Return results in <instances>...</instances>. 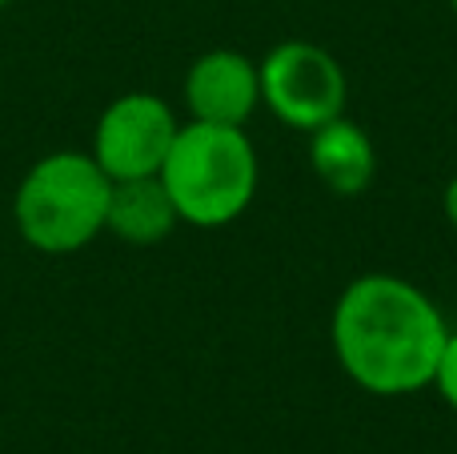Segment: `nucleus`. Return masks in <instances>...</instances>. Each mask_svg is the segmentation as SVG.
<instances>
[{
  "label": "nucleus",
  "instance_id": "nucleus-1",
  "mask_svg": "<svg viewBox=\"0 0 457 454\" xmlns=\"http://www.w3.org/2000/svg\"><path fill=\"white\" fill-rule=\"evenodd\" d=\"M333 354L361 391L402 399L434 386L445 350V318L429 294L394 273H365L349 282L333 306Z\"/></svg>",
  "mask_w": 457,
  "mask_h": 454
},
{
  "label": "nucleus",
  "instance_id": "nucleus-2",
  "mask_svg": "<svg viewBox=\"0 0 457 454\" xmlns=\"http://www.w3.org/2000/svg\"><path fill=\"white\" fill-rule=\"evenodd\" d=\"M161 181L181 222L217 230L249 209L257 193V149L237 125L189 121L177 129V141L161 165Z\"/></svg>",
  "mask_w": 457,
  "mask_h": 454
},
{
  "label": "nucleus",
  "instance_id": "nucleus-3",
  "mask_svg": "<svg viewBox=\"0 0 457 454\" xmlns=\"http://www.w3.org/2000/svg\"><path fill=\"white\" fill-rule=\"evenodd\" d=\"M112 181L93 153L61 149L24 173L12 198L16 233L40 254H77L104 233Z\"/></svg>",
  "mask_w": 457,
  "mask_h": 454
},
{
  "label": "nucleus",
  "instance_id": "nucleus-4",
  "mask_svg": "<svg viewBox=\"0 0 457 454\" xmlns=\"http://www.w3.org/2000/svg\"><path fill=\"white\" fill-rule=\"evenodd\" d=\"M261 105H269L281 125L313 133L325 121L341 117L349 101V80L337 56L313 40H281L257 64Z\"/></svg>",
  "mask_w": 457,
  "mask_h": 454
},
{
  "label": "nucleus",
  "instance_id": "nucleus-5",
  "mask_svg": "<svg viewBox=\"0 0 457 454\" xmlns=\"http://www.w3.org/2000/svg\"><path fill=\"white\" fill-rule=\"evenodd\" d=\"M177 117L157 93H125L101 113L93 133V161L109 181L157 177L177 141Z\"/></svg>",
  "mask_w": 457,
  "mask_h": 454
},
{
  "label": "nucleus",
  "instance_id": "nucleus-6",
  "mask_svg": "<svg viewBox=\"0 0 457 454\" xmlns=\"http://www.w3.org/2000/svg\"><path fill=\"white\" fill-rule=\"evenodd\" d=\"M185 105H189L193 121L245 129V121L261 105L257 64L233 48H213V53L197 56L185 77Z\"/></svg>",
  "mask_w": 457,
  "mask_h": 454
},
{
  "label": "nucleus",
  "instance_id": "nucleus-7",
  "mask_svg": "<svg viewBox=\"0 0 457 454\" xmlns=\"http://www.w3.org/2000/svg\"><path fill=\"white\" fill-rule=\"evenodd\" d=\"M309 161H313V173L321 177V185L337 198L365 193L378 173V153H373L370 133L345 113L309 133Z\"/></svg>",
  "mask_w": 457,
  "mask_h": 454
},
{
  "label": "nucleus",
  "instance_id": "nucleus-8",
  "mask_svg": "<svg viewBox=\"0 0 457 454\" xmlns=\"http://www.w3.org/2000/svg\"><path fill=\"white\" fill-rule=\"evenodd\" d=\"M181 225L177 206L169 198L165 181L157 177H133V181H112L109 222L104 230L129 246H157Z\"/></svg>",
  "mask_w": 457,
  "mask_h": 454
},
{
  "label": "nucleus",
  "instance_id": "nucleus-9",
  "mask_svg": "<svg viewBox=\"0 0 457 454\" xmlns=\"http://www.w3.org/2000/svg\"><path fill=\"white\" fill-rule=\"evenodd\" d=\"M434 386H437V394L457 410V334L445 338V350H442L437 370H434Z\"/></svg>",
  "mask_w": 457,
  "mask_h": 454
},
{
  "label": "nucleus",
  "instance_id": "nucleus-10",
  "mask_svg": "<svg viewBox=\"0 0 457 454\" xmlns=\"http://www.w3.org/2000/svg\"><path fill=\"white\" fill-rule=\"evenodd\" d=\"M442 209H445V222L457 230V173L450 177V185H445V193H442Z\"/></svg>",
  "mask_w": 457,
  "mask_h": 454
},
{
  "label": "nucleus",
  "instance_id": "nucleus-11",
  "mask_svg": "<svg viewBox=\"0 0 457 454\" xmlns=\"http://www.w3.org/2000/svg\"><path fill=\"white\" fill-rule=\"evenodd\" d=\"M8 4H16V0H0V8H8Z\"/></svg>",
  "mask_w": 457,
  "mask_h": 454
},
{
  "label": "nucleus",
  "instance_id": "nucleus-12",
  "mask_svg": "<svg viewBox=\"0 0 457 454\" xmlns=\"http://www.w3.org/2000/svg\"><path fill=\"white\" fill-rule=\"evenodd\" d=\"M450 4H453V13H457V0H450Z\"/></svg>",
  "mask_w": 457,
  "mask_h": 454
}]
</instances>
